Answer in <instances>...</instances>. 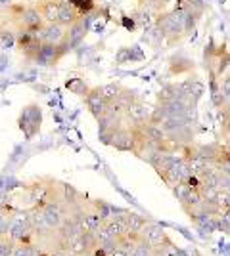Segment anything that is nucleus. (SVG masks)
I'll list each match as a JSON object with an SVG mask.
<instances>
[{
    "label": "nucleus",
    "instance_id": "obj_14",
    "mask_svg": "<svg viewBox=\"0 0 230 256\" xmlns=\"http://www.w3.org/2000/svg\"><path fill=\"white\" fill-rule=\"evenodd\" d=\"M90 206L98 212V216L106 222V220H110L111 216H115V214L123 212L125 208H117V206H113L110 204L108 201H100V199H94V201H90Z\"/></svg>",
    "mask_w": 230,
    "mask_h": 256
},
{
    "label": "nucleus",
    "instance_id": "obj_19",
    "mask_svg": "<svg viewBox=\"0 0 230 256\" xmlns=\"http://www.w3.org/2000/svg\"><path fill=\"white\" fill-rule=\"evenodd\" d=\"M66 86H67V90H71L73 94H79V96H83V98L87 96L88 90H90V88L87 86V82L81 80V78H69V80L66 82Z\"/></svg>",
    "mask_w": 230,
    "mask_h": 256
},
{
    "label": "nucleus",
    "instance_id": "obj_28",
    "mask_svg": "<svg viewBox=\"0 0 230 256\" xmlns=\"http://www.w3.org/2000/svg\"><path fill=\"white\" fill-rule=\"evenodd\" d=\"M222 148L230 153V136H224V144H222Z\"/></svg>",
    "mask_w": 230,
    "mask_h": 256
},
{
    "label": "nucleus",
    "instance_id": "obj_25",
    "mask_svg": "<svg viewBox=\"0 0 230 256\" xmlns=\"http://www.w3.org/2000/svg\"><path fill=\"white\" fill-rule=\"evenodd\" d=\"M8 216L2 212V208H0V235H6V232H8Z\"/></svg>",
    "mask_w": 230,
    "mask_h": 256
},
{
    "label": "nucleus",
    "instance_id": "obj_26",
    "mask_svg": "<svg viewBox=\"0 0 230 256\" xmlns=\"http://www.w3.org/2000/svg\"><path fill=\"white\" fill-rule=\"evenodd\" d=\"M48 256H71V254L67 252V248L60 246V248H52V250H48Z\"/></svg>",
    "mask_w": 230,
    "mask_h": 256
},
{
    "label": "nucleus",
    "instance_id": "obj_2",
    "mask_svg": "<svg viewBox=\"0 0 230 256\" xmlns=\"http://www.w3.org/2000/svg\"><path fill=\"white\" fill-rule=\"evenodd\" d=\"M140 241L146 243L152 250L161 248L167 243H171V239H169V235L165 232V228L161 224H157V222H150V224L146 226V230L140 235Z\"/></svg>",
    "mask_w": 230,
    "mask_h": 256
},
{
    "label": "nucleus",
    "instance_id": "obj_7",
    "mask_svg": "<svg viewBox=\"0 0 230 256\" xmlns=\"http://www.w3.org/2000/svg\"><path fill=\"white\" fill-rule=\"evenodd\" d=\"M67 34V27L64 25H60V23H46L41 31L37 32V36H39V40L43 44H60L64 38H66Z\"/></svg>",
    "mask_w": 230,
    "mask_h": 256
},
{
    "label": "nucleus",
    "instance_id": "obj_23",
    "mask_svg": "<svg viewBox=\"0 0 230 256\" xmlns=\"http://www.w3.org/2000/svg\"><path fill=\"white\" fill-rule=\"evenodd\" d=\"M0 46H2V48H12V46H16V34H14V31L0 27Z\"/></svg>",
    "mask_w": 230,
    "mask_h": 256
},
{
    "label": "nucleus",
    "instance_id": "obj_12",
    "mask_svg": "<svg viewBox=\"0 0 230 256\" xmlns=\"http://www.w3.org/2000/svg\"><path fill=\"white\" fill-rule=\"evenodd\" d=\"M37 10L41 12L46 23H58V12H60V4L52 2V0H39Z\"/></svg>",
    "mask_w": 230,
    "mask_h": 256
},
{
    "label": "nucleus",
    "instance_id": "obj_1",
    "mask_svg": "<svg viewBox=\"0 0 230 256\" xmlns=\"http://www.w3.org/2000/svg\"><path fill=\"white\" fill-rule=\"evenodd\" d=\"M150 115H152V109L144 104L142 100L138 98L132 106H129L125 109V113H123V120H125V124L131 128H138V126H144V124H148L150 122Z\"/></svg>",
    "mask_w": 230,
    "mask_h": 256
},
{
    "label": "nucleus",
    "instance_id": "obj_18",
    "mask_svg": "<svg viewBox=\"0 0 230 256\" xmlns=\"http://www.w3.org/2000/svg\"><path fill=\"white\" fill-rule=\"evenodd\" d=\"M215 166H217L224 176H228L230 178V153L222 148V144H220V153H219L217 162H215Z\"/></svg>",
    "mask_w": 230,
    "mask_h": 256
},
{
    "label": "nucleus",
    "instance_id": "obj_10",
    "mask_svg": "<svg viewBox=\"0 0 230 256\" xmlns=\"http://www.w3.org/2000/svg\"><path fill=\"white\" fill-rule=\"evenodd\" d=\"M127 212L129 210H123V212L111 216L110 220H106L104 226L110 230V234L115 237V239H121L123 235L127 234Z\"/></svg>",
    "mask_w": 230,
    "mask_h": 256
},
{
    "label": "nucleus",
    "instance_id": "obj_15",
    "mask_svg": "<svg viewBox=\"0 0 230 256\" xmlns=\"http://www.w3.org/2000/svg\"><path fill=\"white\" fill-rule=\"evenodd\" d=\"M104 226V220L98 216V212L88 204V208L85 210V234H94L98 228Z\"/></svg>",
    "mask_w": 230,
    "mask_h": 256
},
{
    "label": "nucleus",
    "instance_id": "obj_21",
    "mask_svg": "<svg viewBox=\"0 0 230 256\" xmlns=\"http://www.w3.org/2000/svg\"><path fill=\"white\" fill-rule=\"evenodd\" d=\"M161 180L165 182V186H167L169 190H173L175 186H178V184L182 182V178L178 176V172H176V168L173 166V168H169L167 172H163V174H161Z\"/></svg>",
    "mask_w": 230,
    "mask_h": 256
},
{
    "label": "nucleus",
    "instance_id": "obj_27",
    "mask_svg": "<svg viewBox=\"0 0 230 256\" xmlns=\"http://www.w3.org/2000/svg\"><path fill=\"white\" fill-rule=\"evenodd\" d=\"M108 256H129V252H125L119 245H115L111 250H108Z\"/></svg>",
    "mask_w": 230,
    "mask_h": 256
},
{
    "label": "nucleus",
    "instance_id": "obj_11",
    "mask_svg": "<svg viewBox=\"0 0 230 256\" xmlns=\"http://www.w3.org/2000/svg\"><path fill=\"white\" fill-rule=\"evenodd\" d=\"M152 220H148L146 216H142V214L138 212H127V232L132 235H136V237H140L142 235V232L146 230V226L150 224Z\"/></svg>",
    "mask_w": 230,
    "mask_h": 256
},
{
    "label": "nucleus",
    "instance_id": "obj_8",
    "mask_svg": "<svg viewBox=\"0 0 230 256\" xmlns=\"http://www.w3.org/2000/svg\"><path fill=\"white\" fill-rule=\"evenodd\" d=\"M85 106H87V109L90 111V115L98 120V118L104 115V111H106V107H108V102L100 96V92L96 88H90L88 94L85 96Z\"/></svg>",
    "mask_w": 230,
    "mask_h": 256
},
{
    "label": "nucleus",
    "instance_id": "obj_13",
    "mask_svg": "<svg viewBox=\"0 0 230 256\" xmlns=\"http://www.w3.org/2000/svg\"><path fill=\"white\" fill-rule=\"evenodd\" d=\"M79 18H81V16L77 14V10L69 4V2H67V0L60 2V12H58V23H60V25L69 27V25H71V23H75Z\"/></svg>",
    "mask_w": 230,
    "mask_h": 256
},
{
    "label": "nucleus",
    "instance_id": "obj_22",
    "mask_svg": "<svg viewBox=\"0 0 230 256\" xmlns=\"http://www.w3.org/2000/svg\"><path fill=\"white\" fill-rule=\"evenodd\" d=\"M67 2L75 8L81 18H85V14H88V12L92 10V6H94V0H67Z\"/></svg>",
    "mask_w": 230,
    "mask_h": 256
},
{
    "label": "nucleus",
    "instance_id": "obj_9",
    "mask_svg": "<svg viewBox=\"0 0 230 256\" xmlns=\"http://www.w3.org/2000/svg\"><path fill=\"white\" fill-rule=\"evenodd\" d=\"M88 32V23L85 18H79L75 23H71L69 27H67V42L71 48H75L77 44H81L85 40V36H87Z\"/></svg>",
    "mask_w": 230,
    "mask_h": 256
},
{
    "label": "nucleus",
    "instance_id": "obj_20",
    "mask_svg": "<svg viewBox=\"0 0 230 256\" xmlns=\"http://www.w3.org/2000/svg\"><path fill=\"white\" fill-rule=\"evenodd\" d=\"M192 190H194V188H190L186 182H180V184H178V186H175L171 192H173V195H175V199L178 201V203L184 204V201L188 199V195L192 193Z\"/></svg>",
    "mask_w": 230,
    "mask_h": 256
},
{
    "label": "nucleus",
    "instance_id": "obj_16",
    "mask_svg": "<svg viewBox=\"0 0 230 256\" xmlns=\"http://www.w3.org/2000/svg\"><path fill=\"white\" fill-rule=\"evenodd\" d=\"M100 92V96L104 98L108 104H111V102H115L117 98H119V94L123 92V86L121 84H115V82H110V84H104L100 86V88H96Z\"/></svg>",
    "mask_w": 230,
    "mask_h": 256
},
{
    "label": "nucleus",
    "instance_id": "obj_17",
    "mask_svg": "<svg viewBox=\"0 0 230 256\" xmlns=\"http://www.w3.org/2000/svg\"><path fill=\"white\" fill-rule=\"evenodd\" d=\"M43 248L33 243V245H16L12 250V256H41Z\"/></svg>",
    "mask_w": 230,
    "mask_h": 256
},
{
    "label": "nucleus",
    "instance_id": "obj_6",
    "mask_svg": "<svg viewBox=\"0 0 230 256\" xmlns=\"http://www.w3.org/2000/svg\"><path fill=\"white\" fill-rule=\"evenodd\" d=\"M108 146L117 151H131L132 153V150H134V134H132V130L127 124L119 126L113 132Z\"/></svg>",
    "mask_w": 230,
    "mask_h": 256
},
{
    "label": "nucleus",
    "instance_id": "obj_24",
    "mask_svg": "<svg viewBox=\"0 0 230 256\" xmlns=\"http://www.w3.org/2000/svg\"><path fill=\"white\" fill-rule=\"evenodd\" d=\"M220 117H222V134L230 136V104L220 107Z\"/></svg>",
    "mask_w": 230,
    "mask_h": 256
},
{
    "label": "nucleus",
    "instance_id": "obj_5",
    "mask_svg": "<svg viewBox=\"0 0 230 256\" xmlns=\"http://www.w3.org/2000/svg\"><path fill=\"white\" fill-rule=\"evenodd\" d=\"M66 248L71 256H90L92 250L96 248V243H94V237L90 234H81L71 237L67 241Z\"/></svg>",
    "mask_w": 230,
    "mask_h": 256
},
{
    "label": "nucleus",
    "instance_id": "obj_4",
    "mask_svg": "<svg viewBox=\"0 0 230 256\" xmlns=\"http://www.w3.org/2000/svg\"><path fill=\"white\" fill-rule=\"evenodd\" d=\"M18 25L22 27L23 31L39 32L46 25V22H44V18L41 16V12L37 10V6H29V8L23 6L22 14L18 16Z\"/></svg>",
    "mask_w": 230,
    "mask_h": 256
},
{
    "label": "nucleus",
    "instance_id": "obj_3",
    "mask_svg": "<svg viewBox=\"0 0 230 256\" xmlns=\"http://www.w3.org/2000/svg\"><path fill=\"white\" fill-rule=\"evenodd\" d=\"M16 46H18V50H20L27 60H35L39 50H41V46H43V42L39 40L37 32L23 31L22 29L20 34L16 36Z\"/></svg>",
    "mask_w": 230,
    "mask_h": 256
}]
</instances>
